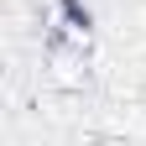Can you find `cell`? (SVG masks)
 <instances>
[{"label":"cell","mask_w":146,"mask_h":146,"mask_svg":"<svg viewBox=\"0 0 146 146\" xmlns=\"http://www.w3.org/2000/svg\"><path fill=\"white\" fill-rule=\"evenodd\" d=\"M42 78H47V89H58V94H84V89H89V47L47 42V52H42Z\"/></svg>","instance_id":"cell-1"}]
</instances>
